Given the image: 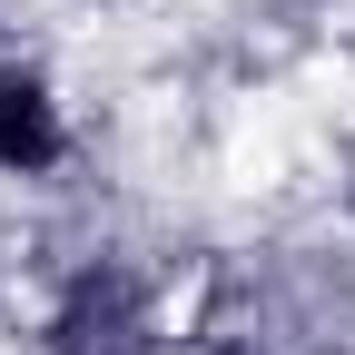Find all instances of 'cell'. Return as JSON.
Here are the masks:
<instances>
[{
	"label": "cell",
	"mask_w": 355,
	"mask_h": 355,
	"mask_svg": "<svg viewBox=\"0 0 355 355\" xmlns=\"http://www.w3.org/2000/svg\"><path fill=\"white\" fill-rule=\"evenodd\" d=\"M188 345V277L128 227L40 237L20 296V355H178Z\"/></svg>",
	"instance_id": "cell-1"
},
{
	"label": "cell",
	"mask_w": 355,
	"mask_h": 355,
	"mask_svg": "<svg viewBox=\"0 0 355 355\" xmlns=\"http://www.w3.org/2000/svg\"><path fill=\"white\" fill-rule=\"evenodd\" d=\"M326 227H336V247H345V266H355V139L336 148V188H326Z\"/></svg>",
	"instance_id": "cell-3"
},
{
	"label": "cell",
	"mask_w": 355,
	"mask_h": 355,
	"mask_svg": "<svg viewBox=\"0 0 355 355\" xmlns=\"http://www.w3.org/2000/svg\"><path fill=\"white\" fill-rule=\"evenodd\" d=\"M89 109L60 50H40L20 20H0V198H69L89 168Z\"/></svg>",
	"instance_id": "cell-2"
}]
</instances>
